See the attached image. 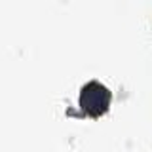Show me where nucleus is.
Returning <instances> with one entry per match:
<instances>
[{
    "label": "nucleus",
    "mask_w": 152,
    "mask_h": 152,
    "mask_svg": "<svg viewBox=\"0 0 152 152\" xmlns=\"http://www.w3.org/2000/svg\"><path fill=\"white\" fill-rule=\"evenodd\" d=\"M93 89H95V86L86 91L89 95V101H84V104H86V108H89V110H101V108H104V104H107L108 95H107V91H104L103 88H97V91H93Z\"/></svg>",
    "instance_id": "obj_1"
}]
</instances>
